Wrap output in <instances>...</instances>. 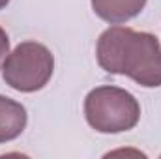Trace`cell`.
Listing matches in <instances>:
<instances>
[{
  "instance_id": "1",
  "label": "cell",
  "mask_w": 161,
  "mask_h": 159,
  "mask_svg": "<svg viewBox=\"0 0 161 159\" xmlns=\"http://www.w3.org/2000/svg\"><path fill=\"white\" fill-rule=\"evenodd\" d=\"M96 56L107 73L125 75L144 88L161 86V45L150 32L111 26L99 36Z\"/></svg>"
},
{
  "instance_id": "2",
  "label": "cell",
  "mask_w": 161,
  "mask_h": 159,
  "mask_svg": "<svg viewBox=\"0 0 161 159\" xmlns=\"http://www.w3.org/2000/svg\"><path fill=\"white\" fill-rule=\"evenodd\" d=\"M84 116L99 133H124L141 118V105L133 94L118 86H97L84 99Z\"/></svg>"
},
{
  "instance_id": "3",
  "label": "cell",
  "mask_w": 161,
  "mask_h": 159,
  "mask_svg": "<svg viewBox=\"0 0 161 159\" xmlns=\"http://www.w3.org/2000/svg\"><path fill=\"white\" fill-rule=\"evenodd\" d=\"M54 56L38 41L19 43L2 64V77L17 92H38L53 77Z\"/></svg>"
},
{
  "instance_id": "4",
  "label": "cell",
  "mask_w": 161,
  "mask_h": 159,
  "mask_svg": "<svg viewBox=\"0 0 161 159\" xmlns=\"http://www.w3.org/2000/svg\"><path fill=\"white\" fill-rule=\"evenodd\" d=\"M26 109L6 96H0V144L15 140L26 127Z\"/></svg>"
},
{
  "instance_id": "5",
  "label": "cell",
  "mask_w": 161,
  "mask_h": 159,
  "mask_svg": "<svg viewBox=\"0 0 161 159\" xmlns=\"http://www.w3.org/2000/svg\"><path fill=\"white\" fill-rule=\"evenodd\" d=\"M146 6V0H92L94 13L109 25H122L137 17Z\"/></svg>"
},
{
  "instance_id": "6",
  "label": "cell",
  "mask_w": 161,
  "mask_h": 159,
  "mask_svg": "<svg viewBox=\"0 0 161 159\" xmlns=\"http://www.w3.org/2000/svg\"><path fill=\"white\" fill-rule=\"evenodd\" d=\"M8 54H9V38H8L6 30L0 26V66H2V62L6 60Z\"/></svg>"
},
{
  "instance_id": "7",
  "label": "cell",
  "mask_w": 161,
  "mask_h": 159,
  "mask_svg": "<svg viewBox=\"0 0 161 159\" xmlns=\"http://www.w3.org/2000/svg\"><path fill=\"white\" fill-rule=\"evenodd\" d=\"M8 4H9V0H0V9H4Z\"/></svg>"
}]
</instances>
